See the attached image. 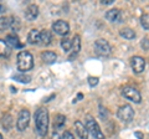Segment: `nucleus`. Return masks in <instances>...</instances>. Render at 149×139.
Here are the masks:
<instances>
[{"label": "nucleus", "instance_id": "nucleus-1", "mask_svg": "<svg viewBox=\"0 0 149 139\" xmlns=\"http://www.w3.org/2000/svg\"><path fill=\"white\" fill-rule=\"evenodd\" d=\"M35 123H36V131L39 136L44 137L47 133L49 129V112L46 108H40L35 114Z\"/></svg>", "mask_w": 149, "mask_h": 139}, {"label": "nucleus", "instance_id": "nucleus-2", "mask_svg": "<svg viewBox=\"0 0 149 139\" xmlns=\"http://www.w3.org/2000/svg\"><path fill=\"white\" fill-rule=\"evenodd\" d=\"M16 61H17L16 65H17L19 71H21V72L30 71L34 67V57H32V55L29 51H20L17 54Z\"/></svg>", "mask_w": 149, "mask_h": 139}, {"label": "nucleus", "instance_id": "nucleus-3", "mask_svg": "<svg viewBox=\"0 0 149 139\" xmlns=\"http://www.w3.org/2000/svg\"><path fill=\"white\" fill-rule=\"evenodd\" d=\"M85 126H86V128H87L88 133H90L95 139H104V134L102 133L101 128H100V126H98V123H97L95 119H92V118L88 117L87 120H86V124H85Z\"/></svg>", "mask_w": 149, "mask_h": 139}, {"label": "nucleus", "instance_id": "nucleus-4", "mask_svg": "<svg viewBox=\"0 0 149 139\" xmlns=\"http://www.w3.org/2000/svg\"><path fill=\"white\" fill-rule=\"evenodd\" d=\"M29 122H30V112L27 109H22L20 111L19 113V117H17V122H16V128L17 131H25L29 126Z\"/></svg>", "mask_w": 149, "mask_h": 139}, {"label": "nucleus", "instance_id": "nucleus-5", "mask_svg": "<svg viewBox=\"0 0 149 139\" xmlns=\"http://www.w3.org/2000/svg\"><path fill=\"white\" fill-rule=\"evenodd\" d=\"M122 95L125 97L127 99L134 102V103H139V102L142 101V96L139 93V91H137L136 88H133V87H124L122 90Z\"/></svg>", "mask_w": 149, "mask_h": 139}, {"label": "nucleus", "instance_id": "nucleus-6", "mask_svg": "<svg viewBox=\"0 0 149 139\" xmlns=\"http://www.w3.org/2000/svg\"><path fill=\"white\" fill-rule=\"evenodd\" d=\"M118 118L123 122H130L134 117V111L129 104H124L118 109Z\"/></svg>", "mask_w": 149, "mask_h": 139}, {"label": "nucleus", "instance_id": "nucleus-7", "mask_svg": "<svg viewBox=\"0 0 149 139\" xmlns=\"http://www.w3.org/2000/svg\"><path fill=\"white\" fill-rule=\"evenodd\" d=\"M95 51L100 56H109L111 55V46L106 40H97L95 42Z\"/></svg>", "mask_w": 149, "mask_h": 139}, {"label": "nucleus", "instance_id": "nucleus-8", "mask_svg": "<svg viewBox=\"0 0 149 139\" xmlns=\"http://www.w3.org/2000/svg\"><path fill=\"white\" fill-rule=\"evenodd\" d=\"M52 30L58 35H62V36H66L68 32H70V26L66 21L63 20H57L54 22L52 25Z\"/></svg>", "mask_w": 149, "mask_h": 139}, {"label": "nucleus", "instance_id": "nucleus-9", "mask_svg": "<svg viewBox=\"0 0 149 139\" xmlns=\"http://www.w3.org/2000/svg\"><path fill=\"white\" fill-rule=\"evenodd\" d=\"M130 66H132L133 71L136 73H142L146 68V61L141 56H134L130 60Z\"/></svg>", "mask_w": 149, "mask_h": 139}, {"label": "nucleus", "instance_id": "nucleus-10", "mask_svg": "<svg viewBox=\"0 0 149 139\" xmlns=\"http://www.w3.org/2000/svg\"><path fill=\"white\" fill-rule=\"evenodd\" d=\"M106 19L111 22H119L122 20V14L118 9H111L106 14Z\"/></svg>", "mask_w": 149, "mask_h": 139}, {"label": "nucleus", "instance_id": "nucleus-11", "mask_svg": "<svg viewBox=\"0 0 149 139\" xmlns=\"http://www.w3.org/2000/svg\"><path fill=\"white\" fill-rule=\"evenodd\" d=\"M74 128H76V132L78 134V137H80V139H88V131L85 124H82V122H80V120H76L74 122Z\"/></svg>", "mask_w": 149, "mask_h": 139}, {"label": "nucleus", "instance_id": "nucleus-12", "mask_svg": "<svg viewBox=\"0 0 149 139\" xmlns=\"http://www.w3.org/2000/svg\"><path fill=\"white\" fill-rule=\"evenodd\" d=\"M37 15H39V8H37V5H35V4H31V5L27 6L26 11H25V17L29 21H32L35 20Z\"/></svg>", "mask_w": 149, "mask_h": 139}, {"label": "nucleus", "instance_id": "nucleus-13", "mask_svg": "<svg viewBox=\"0 0 149 139\" xmlns=\"http://www.w3.org/2000/svg\"><path fill=\"white\" fill-rule=\"evenodd\" d=\"M80 50H81V39L78 35H74L72 39V55L70 56V58H73L80 52Z\"/></svg>", "mask_w": 149, "mask_h": 139}, {"label": "nucleus", "instance_id": "nucleus-14", "mask_svg": "<svg viewBox=\"0 0 149 139\" xmlns=\"http://www.w3.org/2000/svg\"><path fill=\"white\" fill-rule=\"evenodd\" d=\"M27 42L30 45H36V44H40V31L39 30H31L27 35Z\"/></svg>", "mask_w": 149, "mask_h": 139}, {"label": "nucleus", "instance_id": "nucleus-15", "mask_svg": "<svg viewBox=\"0 0 149 139\" xmlns=\"http://www.w3.org/2000/svg\"><path fill=\"white\" fill-rule=\"evenodd\" d=\"M5 42L8 44V46L10 49H19V47H22V46H24L22 44L19 42V39L16 38V36H14V35H8Z\"/></svg>", "mask_w": 149, "mask_h": 139}, {"label": "nucleus", "instance_id": "nucleus-16", "mask_svg": "<svg viewBox=\"0 0 149 139\" xmlns=\"http://www.w3.org/2000/svg\"><path fill=\"white\" fill-rule=\"evenodd\" d=\"M41 58H42V61L45 63H54L56 61V54L52 52V51H44L42 54H41Z\"/></svg>", "mask_w": 149, "mask_h": 139}, {"label": "nucleus", "instance_id": "nucleus-17", "mask_svg": "<svg viewBox=\"0 0 149 139\" xmlns=\"http://www.w3.org/2000/svg\"><path fill=\"white\" fill-rule=\"evenodd\" d=\"M51 40H52V34H51V31H49V30L40 31V44L49 45V44H51Z\"/></svg>", "mask_w": 149, "mask_h": 139}, {"label": "nucleus", "instance_id": "nucleus-18", "mask_svg": "<svg viewBox=\"0 0 149 139\" xmlns=\"http://www.w3.org/2000/svg\"><path fill=\"white\" fill-rule=\"evenodd\" d=\"M9 27H11V17H0V31H6Z\"/></svg>", "mask_w": 149, "mask_h": 139}, {"label": "nucleus", "instance_id": "nucleus-19", "mask_svg": "<svg viewBox=\"0 0 149 139\" xmlns=\"http://www.w3.org/2000/svg\"><path fill=\"white\" fill-rule=\"evenodd\" d=\"M119 35L122 36L124 39H128V40H132L136 38V32H134L132 29H129V27H125V29H122L119 31Z\"/></svg>", "mask_w": 149, "mask_h": 139}, {"label": "nucleus", "instance_id": "nucleus-20", "mask_svg": "<svg viewBox=\"0 0 149 139\" xmlns=\"http://www.w3.org/2000/svg\"><path fill=\"white\" fill-rule=\"evenodd\" d=\"M1 124H3V128L5 129V131H10V128L13 127V117L10 114H5L3 117Z\"/></svg>", "mask_w": 149, "mask_h": 139}, {"label": "nucleus", "instance_id": "nucleus-21", "mask_svg": "<svg viewBox=\"0 0 149 139\" xmlns=\"http://www.w3.org/2000/svg\"><path fill=\"white\" fill-rule=\"evenodd\" d=\"M9 54H10V47L4 40H0V57L9 56Z\"/></svg>", "mask_w": 149, "mask_h": 139}, {"label": "nucleus", "instance_id": "nucleus-22", "mask_svg": "<svg viewBox=\"0 0 149 139\" xmlns=\"http://www.w3.org/2000/svg\"><path fill=\"white\" fill-rule=\"evenodd\" d=\"M65 122H66V118H65V115H62V114L56 115V120H55L54 127H55L56 129L62 128V127H63V124H65Z\"/></svg>", "mask_w": 149, "mask_h": 139}, {"label": "nucleus", "instance_id": "nucleus-23", "mask_svg": "<svg viewBox=\"0 0 149 139\" xmlns=\"http://www.w3.org/2000/svg\"><path fill=\"white\" fill-rule=\"evenodd\" d=\"M61 47L65 50V51H70L72 49V41L68 40L67 38H65L61 40Z\"/></svg>", "mask_w": 149, "mask_h": 139}, {"label": "nucleus", "instance_id": "nucleus-24", "mask_svg": "<svg viewBox=\"0 0 149 139\" xmlns=\"http://www.w3.org/2000/svg\"><path fill=\"white\" fill-rule=\"evenodd\" d=\"M14 78H15L16 81H19V82H22V83H27V82L31 81V77L27 76V75H15Z\"/></svg>", "mask_w": 149, "mask_h": 139}, {"label": "nucleus", "instance_id": "nucleus-25", "mask_svg": "<svg viewBox=\"0 0 149 139\" xmlns=\"http://www.w3.org/2000/svg\"><path fill=\"white\" fill-rule=\"evenodd\" d=\"M11 29L14 32H17L20 29V21L17 17H11Z\"/></svg>", "mask_w": 149, "mask_h": 139}, {"label": "nucleus", "instance_id": "nucleus-26", "mask_svg": "<svg viewBox=\"0 0 149 139\" xmlns=\"http://www.w3.org/2000/svg\"><path fill=\"white\" fill-rule=\"evenodd\" d=\"M141 24H142V26L144 27L146 30H149V15H142V17H141Z\"/></svg>", "mask_w": 149, "mask_h": 139}, {"label": "nucleus", "instance_id": "nucleus-27", "mask_svg": "<svg viewBox=\"0 0 149 139\" xmlns=\"http://www.w3.org/2000/svg\"><path fill=\"white\" fill-rule=\"evenodd\" d=\"M97 83H98V77H88V85L91 87L97 86Z\"/></svg>", "mask_w": 149, "mask_h": 139}, {"label": "nucleus", "instance_id": "nucleus-28", "mask_svg": "<svg viewBox=\"0 0 149 139\" xmlns=\"http://www.w3.org/2000/svg\"><path fill=\"white\" fill-rule=\"evenodd\" d=\"M141 46H142V49H144V50H149V39L144 38L142 40V42H141Z\"/></svg>", "mask_w": 149, "mask_h": 139}, {"label": "nucleus", "instance_id": "nucleus-29", "mask_svg": "<svg viewBox=\"0 0 149 139\" xmlns=\"http://www.w3.org/2000/svg\"><path fill=\"white\" fill-rule=\"evenodd\" d=\"M61 139H74V137H73V134L71 132H65L62 134V138Z\"/></svg>", "mask_w": 149, "mask_h": 139}, {"label": "nucleus", "instance_id": "nucleus-30", "mask_svg": "<svg viewBox=\"0 0 149 139\" xmlns=\"http://www.w3.org/2000/svg\"><path fill=\"white\" fill-rule=\"evenodd\" d=\"M101 3H102V4H106V5H108V4H112V3H113V0H102Z\"/></svg>", "mask_w": 149, "mask_h": 139}, {"label": "nucleus", "instance_id": "nucleus-31", "mask_svg": "<svg viewBox=\"0 0 149 139\" xmlns=\"http://www.w3.org/2000/svg\"><path fill=\"white\" fill-rule=\"evenodd\" d=\"M52 139H61V138H60V136H58V133H57V132H54V134H52Z\"/></svg>", "mask_w": 149, "mask_h": 139}, {"label": "nucleus", "instance_id": "nucleus-32", "mask_svg": "<svg viewBox=\"0 0 149 139\" xmlns=\"http://www.w3.org/2000/svg\"><path fill=\"white\" fill-rule=\"evenodd\" d=\"M1 9H3V6H1V5H0V11H1Z\"/></svg>", "mask_w": 149, "mask_h": 139}, {"label": "nucleus", "instance_id": "nucleus-33", "mask_svg": "<svg viewBox=\"0 0 149 139\" xmlns=\"http://www.w3.org/2000/svg\"><path fill=\"white\" fill-rule=\"evenodd\" d=\"M0 139H3V136H1V134H0Z\"/></svg>", "mask_w": 149, "mask_h": 139}]
</instances>
